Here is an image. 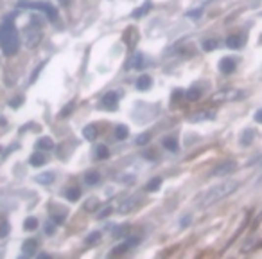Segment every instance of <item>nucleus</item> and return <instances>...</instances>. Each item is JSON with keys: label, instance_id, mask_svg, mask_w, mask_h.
Segmentation results:
<instances>
[{"label": "nucleus", "instance_id": "1", "mask_svg": "<svg viewBox=\"0 0 262 259\" xmlns=\"http://www.w3.org/2000/svg\"><path fill=\"white\" fill-rule=\"evenodd\" d=\"M18 47H20V38H18L16 27L9 16L0 26V49L5 56H13L18 53Z\"/></svg>", "mask_w": 262, "mask_h": 259}, {"label": "nucleus", "instance_id": "2", "mask_svg": "<svg viewBox=\"0 0 262 259\" xmlns=\"http://www.w3.org/2000/svg\"><path fill=\"white\" fill-rule=\"evenodd\" d=\"M237 187H239V182H234V180H230V182H223V184H219V185L210 187V189L207 191L203 196H201L199 207L214 205L215 201H219V200H223V198H226L228 195H232V193H234Z\"/></svg>", "mask_w": 262, "mask_h": 259}, {"label": "nucleus", "instance_id": "3", "mask_svg": "<svg viewBox=\"0 0 262 259\" xmlns=\"http://www.w3.org/2000/svg\"><path fill=\"white\" fill-rule=\"evenodd\" d=\"M22 36H24V43H26L29 49H36L38 43L42 42L43 38V27H42V22L38 20L36 16H31V22L24 27V32H22Z\"/></svg>", "mask_w": 262, "mask_h": 259}, {"label": "nucleus", "instance_id": "4", "mask_svg": "<svg viewBox=\"0 0 262 259\" xmlns=\"http://www.w3.org/2000/svg\"><path fill=\"white\" fill-rule=\"evenodd\" d=\"M20 7H26V9H36L42 11L43 15L47 16L51 22L58 20V11L54 5H51L49 2H20Z\"/></svg>", "mask_w": 262, "mask_h": 259}, {"label": "nucleus", "instance_id": "5", "mask_svg": "<svg viewBox=\"0 0 262 259\" xmlns=\"http://www.w3.org/2000/svg\"><path fill=\"white\" fill-rule=\"evenodd\" d=\"M242 97V92L241 90H236V88H225V90H219L217 94L212 95V101H237Z\"/></svg>", "mask_w": 262, "mask_h": 259}, {"label": "nucleus", "instance_id": "6", "mask_svg": "<svg viewBox=\"0 0 262 259\" xmlns=\"http://www.w3.org/2000/svg\"><path fill=\"white\" fill-rule=\"evenodd\" d=\"M236 168H237L236 160H225V162H221L219 166H215L214 170H212V174H214V176H225V174L234 173Z\"/></svg>", "mask_w": 262, "mask_h": 259}, {"label": "nucleus", "instance_id": "7", "mask_svg": "<svg viewBox=\"0 0 262 259\" xmlns=\"http://www.w3.org/2000/svg\"><path fill=\"white\" fill-rule=\"evenodd\" d=\"M101 105L105 106L106 110H115L117 106H119V94H117V92H108V94L103 97Z\"/></svg>", "mask_w": 262, "mask_h": 259}, {"label": "nucleus", "instance_id": "8", "mask_svg": "<svg viewBox=\"0 0 262 259\" xmlns=\"http://www.w3.org/2000/svg\"><path fill=\"white\" fill-rule=\"evenodd\" d=\"M138 243V238H130V239H126L124 243L121 245V247H117V249H113L111 250V256H121V254H124V252H128L130 249H133L135 245Z\"/></svg>", "mask_w": 262, "mask_h": 259}, {"label": "nucleus", "instance_id": "9", "mask_svg": "<svg viewBox=\"0 0 262 259\" xmlns=\"http://www.w3.org/2000/svg\"><path fill=\"white\" fill-rule=\"evenodd\" d=\"M219 70L223 74H232L236 70V59L234 58H223L219 61Z\"/></svg>", "mask_w": 262, "mask_h": 259}, {"label": "nucleus", "instance_id": "10", "mask_svg": "<svg viewBox=\"0 0 262 259\" xmlns=\"http://www.w3.org/2000/svg\"><path fill=\"white\" fill-rule=\"evenodd\" d=\"M146 65V59H144V54L142 53H136L133 58L130 59V63H128V69H142Z\"/></svg>", "mask_w": 262, "mask_h": 259}, {"label": "nucleus", "instance_id": "11", "mask_svg": "<svg viewBox=\"0 0 262 259\" xmlns=\"http://www.w3.org/2000/svg\"><path fill=\"white\" fill-rule=\"evenodd\" d=\"M153 85V80H151V76H147V74H142L138 80H136V88L138 90H149Z\"/></svg>", "mask_w": 262, "mask_h": 259}, {"label": "nucleus", "instance_id": "12", "mask_svg": "<svg viewBox=\"0 0 262 259\" xmlns=\"http://www.w3.org/2000/svg\"><path fill=\"white\" fill-rule=\"evenodd\" d=\"M253 139H255V130L253 128H246L241 135V144L242 146H250L253 143Z\"/></svg>", "mask_w": 262, "mask_h": 259}, {"label": "nucleus", "instance_id": "13", "mask_svg": "<svg viewBox=\"0 0 262 259\" xmlns=\"http://www.w3.org/2000/svg\"><path fill=\"white\" fill-rule=\"evenodd\" d=\"M138 205V201H136V198H128V200H124L121 203V207H119V211L121 212H131L135 207Z\"/></svg>", "mask_w": 262, "mask_h": 259}, {"label": "nucleus", "instance_id": "14", "mask_svg": "<svg viewBox=\"0 0 262 259\" xmlns=\"http://www.w3.org/2000/svg\"><path fill=\"white\" fill-rule=\"evenodd\" d=\"M226 45L230 49H241L242 47V36L241 34H234V36L226 38Z\"/></svg>", "mask_w": 262, "mask_h": 259}, {"label": "nucleus", "instance_id": "15", "mask_svg": "<svg viewBox=\"0 0 262 259\" xmlns=\"http://www.w3.org/2000/svg\"><path fill=\"white\" fill-rule=\"evenodd\" d=\"M54 173L52 171H47V173H42V174H38L36 176V182L38 184H43V185H49V184H52L54 182Z\"/></svg>", "mask_w": 262, "mask_h": 259}, {"label": "nucleus", "instance_id": "16", "mask_svg": "<svg viewBox=\"0 0 262 259\" xmlns=\"http://www.w3.org/2000/svg\"><path fill=\"white\" fill-rule=\"evenodd\" d=\"M97 133H99L97 126H95V124H88V126L83 130V137L86 139V141H94V139L97 137Z\"/></svg>", "mask_w": 262, "mask_h": 259}, {"label": "nucleus", "instance_id": "17", "mask_svg": "<svg viewBox=\"0 0 262 259\" xmlns=\"http://www.w3.org/2000/svg\"><path fill=\"white\" fill-rule=\"evenodd\" d=\"M99 173H95V171H90V173L84 174V184H88V185H94V184H99Z\"/></svg>", "mask_w": 262, "mask_h": 259}, {"label": "nucleus", "instance_id": "18", "mask_svg": "<svg viewBox=\"0 0 262 259\" xmlns=\"http://www.w3.org/2000/svg\"><path fill=\"white\" fill-rule=\"evenodd\" d=\"M31 166H34V168H40V166H43L45 162H47V159L43 157L42 153H34V155H31Z\"/></svg>", "mask_w": 262, "mask_h": 259}, {"label": "nucleus", "instance_id": "19", "mask_svg": "<svg viewBox=\"0 0 262 259\" xmlns=\"http://www.w3.org/2000/svg\"><path fill=\"white\" fill-rule=\"evenodd\" d=\"M163 148L169 149V151H178V143L174 137H167L163 139Z\"/></svg>", "mask_w": 262, "mask_h": 259}, {"label": "nucleus", "instance_id": "20", "mask_svg": "<svg viewBox=\"0 0 262 259\" xmlns=\"http://www.w3.org/2000/svg\"><path fill=\"white\" fill-rule=\"evenodd\" d=\"M52 146H54L52 139H49V137L40 139V141L36 143V148L38 149H52Z\"/></svg>", "mask_w": 262, "mask_h": 259}, {"label": "nucleus", "instance_id": "21", "mask_svg": "<svg viewBox=\"0 0 262 259\" xmlns=\"http://www.w3.org/2000/svg\"><path fill=\"white\" fill-rule=\"evenodd\" d=\"M22 249H24V252H26L27 256H32L34 254V250H36V241H34V239H29V241L24 243Z\"/></svg>", "mask_w": 262, "mask_h": 259}, {"label": "nucleus", "instance_id": "22", "mask_svg": "<svg viewBox=\"0 0 262 259\" xmlns=\"http://www.w3.org/2000/svg\"><path fill=\"white\" fill-rule=\"evenodd\" d=\"M128 135H130V130H128L126 126H117L115 128V137L119 139V141L128 139Z\"/></svg>", "mask_w": 262, "mask_h": 259}, {"label": "nucleus", "instance_id": "23", "mask_svg": "<svg viewBox=\"0 0 262 259\" xmlns=\"http://www.w3.org/2000/svg\"><path fill=\"white\" fill-rule=\"evenodd\" d=\"M151 2H146V4H144V7H138V9L136 11H133V16H135V18H140V16H144L147 13V11H151Z\"/></svg>", "mask_w": 262, "mask_h": 259}, {"label": "nucleus", "instance_id": "24", "mask_svg": "<svg viewBox=\"0 0 262 259\" xmlns=\"http://www.w3.org/2000/svg\"><path fill=\"white\" fill-rule=\"evenodd\" d=\"M185 95H187V99L189 101H198L199 95H201V90H199L198 86H192V88H190Z\"/></svg>", "mask_w": 262, "mask_h": 259}, {"label": "nucleus", "instance_id": "25", "mask_svg": "<svg viewBox=\"0 0 262 259\" xmlns=\"http://www.w3.org/2000/svg\"><path fill=\"white\" fill-rule=\"evenodd\" d=\"M160 185H162V178H153L151 182L146 185V187H147V191H149V193H153V191L160 189Z\"/></svg>", "mask_w": 262, "mask_h": 259}, {"label": "nucleus", "instance_id": "26", "mask_svg": "<svg viewBox=\"0 0 262 259\" xmlns=\"http://www.w3.org/2000/svg\"><path fill=\"white\" fill-rule=\"evenodd\" d=\"M24 227H26V230H36V229H38V220H36V218H27L26 223H24Z\"/></svg>", "mask_w": 262, "mask_h": 259}, {"label": "nucleus", "instance_id": "27", "mask_svg": "<svg viewBox=\"0 0 262 259\" xmlns=\"http://www.w3.org/2000/svg\"><path fill=\"white\" fill-rule=\"evenodd\" d=\"M95 155H97V159H99V160H105V159H108V157H110V151H108V148H106V146H99V148H97V151H95Z\"/></svg>", "mask_w": 262, "mask_h": 259}, {"label": "nucleus", "instance_id": "28", "mask_svg": "<svg viewBox=\"0 0 262 259\" xmlns=\"http://www.w3.org/2000/svg\"><path fill=\"white\" fill-rule=\"evenodd\" d=\"M79 196H81V191L78 189V187H72V189H68L67 191V198L70 201H76L79 198Z\"/></svg>", "mask_w": 262, "mask_h": 259}, {"label": "nucleus", "instance_id": "29", "mask_svg": "<svg viewBox=\"0 0 262 259\" xmlns=\"http://www.w3.org/2000/svg\"><path fill=\"white\" fill-rule=\"evenodd\" d=\"M203 49L205 51H214V49H217V42L215 40H207V42H203Z\"/></svg>", "mask_w": 262, "mask_h": 259}, {"label": "nucleus", "instance_id": "30", "mask_svg": "<svg viewBox=\"0 0 262 259\" xmlns=\"http://www.w3.org/2000/svg\"><path fill=\"white\" fill-rule=\"evenodd\" d=\"M95 207H99V201L95 200V198H90V200H88V203L84 205V209H86V211H94Z\"/></svg>", "mask_w": 262, "mask_h": 259}, {"label": "nucleus", "instance_id": "31", "mask_svg": "<svg viewBox=\"0 0 262 259\" xmlns=\"http://www.w3.org/2000/svg\"><path fill=\"white\" fill-rule=\"evenodd\" d=\"M9 234V223L4 222L2 225H0V238H5Z\"/></svg>", "mask_w": 262, "mask_h": 259}, {"label": "nucleus", "instance_id": "32", "mask_svg": "<svg viewBox=\"0 0 262 259\" xmlns=\"http://www.w3.org/2000/svg\"><path fill=\"white\" fill-rule=\"evenodd\" d=\"M136 144H138V146H144V144H147L149 143V135H147V133H144V135H138V137H136V141H135Z\"/></svg>", "mask_w": 262, "mask_h": 259}, {"label": "nucleus", "instance_id": "33", "mask_svg": "<svg viewBox=\"0 0 262 259\" xmlns=\"http://www.w3.org/2000/svg\"><path fill=\"white\" fill-rule=\"evenodd\" d=\"M72 108H74V103H68V105L65 106L63 110L59 112V117H67L68 114H70V112H72Z\"/></svg>", "mask_w": 262, "mask_h": 259}, {"label": "nucleus", "instance_id": "34", "mask_svg": "<svg viewBox=\"0 0 262 259\" xmlns=\"http://www.w3.org/2000/svg\"><path fill=\"white\" fill-rule=\"evenodd\" d=\"M101 238V232H94V234H90L88 238H86V243H94V241H97V239Z\"/></svg>", "mask_w": 262, "mask_h": 259}, {"label": "nucleus", "instance_id": "35", "mask_svg": "<svg viewBox=\"0 0 262 259\" xmlns=\"http://www.w3.org/2000/svg\"><path fill=\"white\" fill-rule=\"evenodd\" d=\"M20 105H22V97H16L15 101L11 99V103H9L11 108H16V106H20Z\"/></svg>", "mask_w": 262, "mask_h": 259}, {"label": "nucleus", "instance_id": "36", "mask_svg": "<svg viewBox=\"0 0 262 259\" xmlns=\"http://www.w3.org/2000/svg\"><path fill=\"white\" fill-rule=\"evenodd\" d=\"M255 122L262 124V108H259V110L255 112Z\"/></svg>", "mask_w": 262, "mask_h": 259}, {"label": "nucleus", "instance_id": "37", "mask_svg": "<svg viewBox=\"0 0 262 259\" xmlns=\"http://www.w3.org/2000/svg\"><path fill=\"white\" fill-rule=\"evenodd\" d=\"M110 212H111V207H106V209H103V211L99 212V218H106Z\"/></svg>", "mask_w": 262, "mask_h": 259}, {"label": "nucleus", "instance_id": "38", "mask_svg": "<svg viewBox=\"0 0 262 259\" xmlns=\"http://www.w3.org/2000/svg\"><path fill=\"white\" fill-rule=\"evenodd\" d=\"M45 232H47V236L54 234V225H52V223H47V225H45Z\"/></svg>", "mask_w": 262, "mask_h": 259}, {"label": "nucleus", "instance_id": "39", "mask_svg": "<svg viewBox=\"0 0 262 259\" xmlns=\"http://www.w3.org/2000/svg\"><path fill=\"white\" fill-rule=\"evenodd\" d=\"M189 16H190V18H199V16H201V9H199V11H190Z\"/></svg>", "mask_w": 262, "mask_h": 259}, {"label": "nucleus", "instance_id": "40", "mask_svg": "<svg viewBox=\"0 0 262 259\" xmlns=\"http://www.w3.org/2000/svg\"><path fill=\"white\" fill-rule=\"evenodd\" d=\"M250 164H252V166H253V164H261V166H262V157H259L257 160H252V162H250Z\"/></svg>", "mask_w": 262, "mask_h": 259}, {"label": "nucleus", "instance_id": "41", "mask_svg": "<svg viewBox=\"0 0 262 259\" xmlns=\"http://www.w3.org/2000/svg\"><path fill=\"white\" fill-rule=\"evenodd\" d=\"M189 223H190V218H183V220H182V225H183V227L185 225H189Z\"/></svg>", "mask_w": 262, "mask_h": 259}, {"label": "nucleus", "instance_id": "42", "mask_svg": "<svg viewBox=\"0 0 262 259\" xmlns=\"http://www.w3.org/2000/svg\"><path fill=\"white\" fill-rule=\"evenodd\" d=\"M261 40H262V36H261Z\"/></svg>", "mask_w": 262, "mask_h": 259}, {"label": "nucleus", "instance_id": "43", "mask_svg": "<svg viewBox=\"0 0 262 259\" xmlns=\"http://www.w3.org/2000/svg\"><path fill=\"white\" fill-rule=\"evenodd\" d=\"M261 245H262V243H261Z\"/></svg>", "mask_w": 262, "mask_h": 259}]
</instances>
